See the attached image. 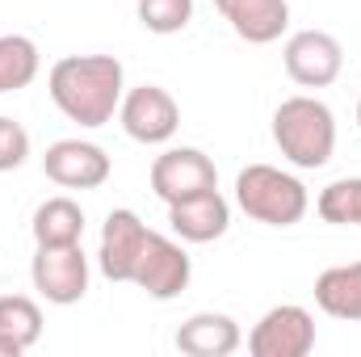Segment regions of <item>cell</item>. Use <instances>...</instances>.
<instances>
[{
  "label": "cell",
  "instance_id": "obj_1",
  "mask_svg": "<svg viewBox=\"0 0 361 357\" xmlns=\"http://www.w3.org/2000/svg\"><path fill=\"white\" fill-rule=\"evenodd\" d=\"M47 92L68 122L97 131V126L114 122V114L122 105V92H126L122 59H114V55H63L47 76Z\"/></svg>",
  "mask_w": 361,
  "mask_h": 357
},
{
  "label": "cell",
  "instance_id": "obj_2",
  "mask_svg": "<svg viewBox=\"0 0 361 357\" xmlns=\"http://www.w3.org/2000/svg\"><path fill=\"white\" fill-rule=\"evenodd\" d=\"M273 143L294 169H324L336 152V114L319 97H286L273 109Z\"/></svg>",
  "mask_w": 361,
  "mask_h": 357
},
{
  "label": "cell",
  "instance_id": "obj_3",
  "mask_svg": "<svg viewBox=\"0 0 361 357\" xmlns=\"http://www.w3.org/2000/svg\"><path fill=\"white\" fill-rule=\"evenodd\" d=\"M235 206L265 227H294L302 223V214L311 210V193L307 185L277 169V164H248L235 177Z\"/></svg>",
  "mask_w": 361,
  "mask_h": 357
},
{
  "label": "cell",
  "instance_id": "obj_4",
  "mask_svg": "<svg viewBox=\"0 0 361 357\" xmlns=\"http://www.w3.org/2000/svg\"><path fill=\"white\" fill-rule=\"evenodd\" d=\"M281 63H286V76L298 89H328L345 72V47L328 30H298V34L286 38Z\"/></svg>",
  "mask_w": 361,
  "mask_h": 357
},
{
  "label": "cell",
  "instance_id": "obj_5",
  "mask_svg": "<svg viewBox=\"0 0 361 357\" xmlns=\"http://www.w3.org/2000/svg\"><path fill=\"white\" fill-rule=\"evenodd\" d=\"M118 122L135 143L160 147L180 131V105L173 101V92L160 89V85H139V89L122 92Z\"/></svg>",
  "mask_w": 361,
  "mask_h": 357
},
{
  "label": "cell",
  "instance_id": "obj_6",
  "mask_svg": "<svg viewBox=\"0 0 361 357\" xmlns=\"http://www.w3.org/2000/svg\"><path fill=\"white\" fill-rule=\"evenodd\" d=\"M311 349H315V315L298 303L269 307L248 332L252 357H307Z\"/></svg>",
  "mask_w": 361,
  "mask_h": 357
},
{
  "label": "cell",
  "instance_id": "obj_7",
  "mask_svg": "<svg viewBox=\"0 0 361 357\" xmlns=\"http://www.w3.org/2000/svg\"><path fill=\"white\" fill-rule=\"evenodd\" d=\"M206 189H219V169L202 147H169L152 160V193L164 206L197 198Z\"/></svg>",
  "mask_w": 361,
  "mask_h": 357
},
{
  "label": "cell",
  "instance_id": "obj_8",
  "mask_svg": "<svg viewBox=\"0 0 361 357\" xmlns=\"http://www.w3.org/2000/svg\"><path fill=\"white\" fill-rule=\"evenodd\" d=\"M30 282L34 290L55 303V307H72L89 294V257L80 244H63V248H38L30 261Z\"/></svg>",
  "mask_w": 361,
  "mask_h": 357
},
{
  "label": "cell",
  "instance_id": "obj_9",
  "mask_svg": "<svg viewBox=\"0 0 361 357\" xmlns=\"http://www.w3.org/2000/svg\"><path fill=\"white\" fill-rule=\"evenodd\" d=\"M189 277H193V261L185 253V240H169V236L152 231L130 286H139L156 303H169V298H177L180 290L189 286Z\"/></svg>",
  "mask_w": 361,
  "mask_h": 357
},
{
  "label": "cell",
  "instance_id": "obj_10",
  "mask_svg": "<svg viewBox=\"0 0 361 357\" xmlns=\"http://www.w3.org/2000/svg\"><path fill=\"white\" fill-rule=\"evenodd\" d=\"M42 173L63 185V189H101L114 164H109V152L101 143L89 139H55L42 156Z\"/></svg>",
  "mask_w": 361,
  "mask_h": 357
},
{
  "label": "cell",
  "instance_id": "obj_11",
  "mask_svg": "<svg viewBox=\"0 0 361 357\" xmlns=\"http://www.w3.org/2000/svg\"><path fill=\"white\" fill-rule=\"evenodd\" d=\"M147 223L135 210H109L105 227H101V248H97V265L109 282H135V269L143 261L147 248Z\"/></svg>",
  "mask_w": 361,
  "mask_h": 357
},
{
  "label": "cell",
  "instance_id": "obj_12",
  "mask_svg": "<svg viewBox=\"0 0 361 357\" xmlns=\"http://www.w3.org/2000/svg\"><path fill=\"white\" fill-rule=\"evenodd\" d=\"M169 227L185 244H214L231 227V202L219 189H206L197 198H185L169 206Z\"/></svg>",
  "mask_w": 361,
  "mask_h": 357
},
{
  "label": "cell",
  "instance_id": "obj_13",
  "mask_svg": "<svg viewBox=\"0 0 361 357\" xmlns=\"http://www.w3.org/2000/svg\"><path fill=\"white\" fill-rule=\"evenodd\" d=\"M223 21L252 47H269L290 25V4L286 0H214Z\"/></svg>",
  "mask_w": 361,
  "mask_h": 357
},
{
  "label": "cell",
  "instance_id": "obj_14",
  "mask_svg": "<svg viewBox=\"0 0 361 357\" xmlns=\"http://www.w3.org/2000/svg\"><path fill=\"white\" fill-rule=\"evenodd\" d=\"M244 345V332L223 311H197L177 328V349L185 357H231Z\"/></svg>",
  "mask_w": 361,
  "mask_h": 357
},
{
  "label": "cell",
  "instance_id": "obj_15",
  "mask_svg": "<svg viewBox=\"0 0 361 357\" xmlns=\"http://www.w3.org/2000/svg\"><path fill=\"white\" fill-rule=\"evenodd\" d=\"M315 307L332 320L361 324V261L324 269L315 277Z\"/></svg>",
  "mask_w": 361,
  "mask_h": 357
},
{
  "label": "cell",
  "instance_id": "obj_16",
  "mask_svg": "<svg viewBox=\"0 0 361 357\" xmlns=\"http://www.w3.org/2000/svg\"><path fill=\"white\" fill-rule=\"evenodd\" d=\"M34 244L38 248H63V244H80L85 240V210L72 198H47L34 210Z\"/></svg>",
  "mask_w": 361,
  "mask_h": 357
},
{
  "label": "cell",
  "instance_id": "obj_17",
  "mask_svg": "<svg viewBox=\"0 0 361 357\" xmlns=\"http://www.w3.org/2000/svg\"><path fill=\"white\" fill-rule=\"evenodd\" d=\"M0 341H8L17 353L34 349L42 341V307L30 294H4L0 298Z\"/></svg>",
  "mask_w": 361,
  "mask_h": 357
},
{
  "label": "cell",
  "instance_id": "obj_18",
  "mask_svg": "<svg viewBox=\"0 0 361 357\" xmlns=\"http://www.w3.org/2000/svg\"><path fill=\"white\" fill-rule=\"evenodd\" d=\"M42 68L38 42L25 34H0V92H21Z\"/></svg>",
  "mask_w": 361,
  "mask_h": 357
},
{
  "label": "cell",
  "instance_id": "obj_19",
  "mask_svg": "<svg viewBox=\"0 0 361 357\" xmlns=\"http://www.w3.org/2000/svg\"><path fill=\"white\" fill-rule=\"evenodd\" d=\"M315 210H319L324 223H336V227L353 223V227H361V177H341L328 189H319Z\"/></svg>",
  "mask_w": 361,
  "mask_h": 357
},
{
  "label": "cell",
  "instance_id": "obj_20",
  "mask_svg": "<svg viewBox=\"0 0 361 357\" xmlns=\"http://www.w3.org/2000/svg\"><path fill=\"white\" fill-rule=\"evenodd\" d=\"M135 13L147 34H180L193 21V0H139Z\"/></svg>",
  "mask_w": 361,
  "mask_h": 357
},
{
  "label": "cell",
  "instance_id": "obj_21",
  "mask_svg": "<svg viewBox=\"0 0 361 357\" xmlns=\"http://www.w3.org/2000/svg\"><path fill=\"white\" fill-rule=\"evenodd\" d=\"M25 160H30V131L17 118L0 114V173L21 169Z\"/></svg>",
  "mask_w": 361,
  "mask_h": 357
},
{
  "label": "cell",
  "instance_id": "obj_22",
  "mask_svg": "<svg viewBox=\"0 0 361 357\" xmlns=\"http://www.w3.org/2000/svg\"><path fill=\"white\" fill-rule=\"evenodd\" d=\"M0 353H4V357H21L17 349H13V345H8V341H0Z\"/></svg>",
  "mask_w": 361,
  "mask_h": 357
},
{
  "label": "cell",
  "instance_id": "obj_23",
  "mask_svg": "<svg viewBox=\"0 0 361 357\" xmlns=\"http://www.w3.org/2000/svg\"><path fill=\"white\" fill-rule=\"evenodd\" d=\"M357 126H361V101H357Z\"/></svg>",
  "mask_w": 361,
  "mask_h": 357
}]
</instances>
